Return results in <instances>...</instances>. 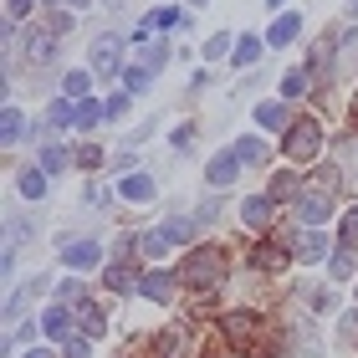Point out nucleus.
<instances>
[{
    "instance_id": "1",
    "label": "nucleus",
    "mask_w": 358,
    "mask_h": 358,
    "mask_svg": "<svg viewBox=\"0 0 358 358\" xmlns=\"http://www.w3.org/2000/svg\"><path fill=\"white\" fill-rule=\"evenodd\" d=\"M282 154L292 159V164H313V159L322 154V123L317 118H297L287 128V138H282Z\"/></svg>"
},
{
    "instance_id": "2",
    "label": "nucleus",
    "mask_w": 358,
    "mask_h": 358,
    "mask_svg": "<svg viewBox=\"0 0 358 358\" xmlns=\"http://www.w3.org/2000/svg\"><path fill=\"white\" fill-rule=\"evenodd\" d=\"M185 276L189 287H215L220 276H225V251L220 246H200V251H189V262H185Z\"/></svg>"
},
{
    "instance_id": "3",
    "label": "nucleus",
    "mask_w": 358,
    "mask_h": 358,
    "mask_svg": "<svg viewBox=\"0 0 358 358\" xmlns=\"http://www.w3.org/2000/svg\"><path fill=\"white\" fill-rule=\"evenodd\" d=\"M333 215V189H322V185H307L297 194V220L302 225H328Z\"/></svg>"
},
{
    "instance_id": "4",
    "label": "nucleus",
    "mask_w": 358,
    "mask_h": 358,
    "mask_svg": "<svg viewBox=\"0 0 358 358\" xmlns=\"http://www.w3.org/2000/svg\"><path fill=\"white\" fill-rule=\"evenodd\" d=\"M256 328H262V322H256V313H225V338H231V343L266 353V343L256 338Z\"/></svg>"
},
{
    "instance_id": "5",
    "label": "nucleus",
    "mask_w": 358,
    "mask_h": 358,
    "mask_svg": "<svg viewBox=\"0 0 358 358\" xmlns=\"http://www.w3.org/2000/svg\"><path fill=\"white\" fill-rule=\"evenodd\" d=\"M123 36H97L92 46V72H103V77H118V62H123Z\"/></svg>"
},
{
    "instance_id": "6",
    "label": "nucleus",
    "mask_w": 358,
    "mask_h": 358,
    "mask_svg": "<svg viewBox=\"0 0 358 358\" xmlns=\"http://www.w3.org/2000/svg\"><path fill=\"white\" fill-rule=\"evenodd\" d=\"M292 262V251L282 246V241H256V246H251V266L256 271H282Z\"/></svg>"
},
{
    "instance_id": "7",
    "label": "nucleus",
    "mask_w": 358,
    "mask_h": 358,
    "mask_svg": "<svg viewBox=\"0 0 358 358\" xmlns=\"http://www.w3.org/2000/svg\"><path fill=\"white\" fill-rule=\"evenodd\" d=\"M297 262H322V256H333V241L317 231V225H307V236H297V246H292Z\"/></svg>"
},
{
    "instance_id": "8",
    "label": "nucleus",
    "mask_w": 358,
    "mask_h": 358,
    "mask_svg": "<svg viewBox=\"0 0 358 358\" xmlns=\"http://www.w3.org/2000/svg\"><path fill=\"white\" fill-rule=\"evenodd\" d=\"M62 262L77 266V271H92L97 262H103V251H97L92 241H67V246H62Z\"/></svg>"
},
{
    "instance_id": "9",
    "label": "nucleus",
    "mask_w": 358,
    "mask_h": 358,
    "mask_svg": "<svg viewBox=\"0 0 358 358\" xmlns=\"http://www.w3.org/2000/svg\"><path fill=\"white\" fill-rule=\"evenodd\" d=\"M138 292H143L149 302H169V292H174V276H169L164 266H154V271H143V276H138Z\"/></svg>"
},
{
    "instance_id": "10",
    "label": "nucleus",
    "mask_w": 358,
    "mask_h": 358,
    "mask_svg": "<svg viewBox=\"0 0 358 358\" xmlns=\"http://www.w3.org/2000/svg\"><path fill=\"white\" fill-rule=\"evenodd\" d=\"M241 164H246V159H241L236 149H231V154H215V159L205 164V179H210V185H231V179L241 174Z\"/></svg>"
},
{
    "instance_id": "11",
    "label": "nucleus",
    "mask_w": 358,
    "mask_h": 358,
    "mask_svg": "<svg viewBox=\"0 0 358 358\" xmlns=\"http://www.w3.org/2000/svg\"><path fill=\"white\" fill-rule=\"evenodd\" d=\"M271 215H276V200H271V194H251V200L241 205V220H246L251 231H262V225H271Z\"/></svg>"
},
{
    "instance_id": "12",
    "label": "nucleus",
    "mask_w": 358,
    "mask_h": 358,
    "mask_svg": "<svg viewBox=\"0 0 358 358\" xmlns=\"http://www.w3.org/2000/svg\"><path fill=\"white\" fill-rule=\"evenodd\" d=\"M118 194L134 200V205H143V200H154V179L149 174H128V179H118Z\"/></svg>"
},
{
    "instance_id": "13",
    "label": "nucleus",
    "mask_w": 358,
    "mask_h": 358,
    "mask_svg": "<svg viewBox=\"0 0 358 358\" xmlns=\"http://www.w3.org/2000/svg\"><path fill=\"white\" fill-rule=\"evenodd\" d=\"M41 328L67 343V338H72V313H67V307H46V313H41Z\"/></svg>"
},
{
    "instance_id": "14",
    "label": "nucleus",
    "mask_w": 358,
    "mask_h": 358,
    "mask_svg": "<svg viewBox=\"0 0 358 358\" xmlns=\"http://www.w3.org/2000/svg\"><path fill=\"white\" fill-rule=\"evenodd\" d=\"M297 31H302V21H297V15H276V21H271V31H266V41L271 46H287V41H297Z\"/></svg>"
},
{
    "instance_id": "15",
    "label": "nucleus",
    "mask_w": 358,
    "mask_h": 358,
    "mask_svg": "<svg viewBox=\"0 0 358 358\" xmlns=\"http://www.w3.org/2000/svg\"><path fill=\"white\" fill-rule=\"evenodd\" d=\"M256 123H262V128H292L297 118L287 113V103H262V108H256Z\"/></svg>"
},
{
    "instance_id": "16",
    "label": "nucleus",
    "mask_w": 358,
    "mask_h": 358,
    "mask_svg": "<svg viewBox=\"0 0 358 358\" xmlns=\"http://www.w3.org/2000/svg\"><path fill=\"white\" fill-rule=\"evenodd\" d=\"M138 57H143L138 67H149V72H154V67H164V62H169V46H164V41H154V36H138Z\"/></svg>"
},
{
    "instance_id": "17",
    "label": "nucleus",
    "mask_w": 358,
    "mask_h": 358,
    "mask_svg": "<svg viewBox=\"0 0 358 358\" xmlns=\"http://www.w3.org/2000/svg\"><path fill=\"white\" fill-rule=\"evenodd\" d=\"M328 271L338 276V282H348V276L358 271V256H353V246H338V251L328 256Z\"/></svg>"
},
{
    "instance_id": "18",
    "label": "nucleus",
    "mask_w": 358,
    "mask_h": 358,
    "mask_svg": "<svg viewBox=\"0 0 358 358\" xmlns=\"http://www.w3.org/2000/svg\"><path fill=\"white\" fill-rule=\"evenodd\" d=\"M46 123H52V128H67V123H77V103H72V97H57V103L46 108Z\"/></svg>"
},
{
    "instance_id": "19",
    "label": "nucleus",
    "mask_w": 358,
    "mask_h": 358,
    "mask_svg": "<svg viewBox=\"0 0 358 358\" xmlns=\"http://www.w3.org/2000/svg\"><path fill=\"white\" fill-rule=\"evenodd\" d=\"M36 292H46V276H36V282H31L26 292H15V297L6 302V322H15V317H21V307H26L31 297H36Z\"/></svg>"
},
{
    "instance_id": "20",
    "label": "nucleus",
    "mask_w": 358,
    "mask_h": 358,
    "mask_svg": "<svg viewBox=\"0 0 358 358\" xmlns=\"http://www.w3.org/2000/svg\"><path fill=\"white\" fill-rule=\"evenodd\" d=\"M52 36H57V31H46V36H41V31H31V41H26V57H31V62H46V57L57 52V41H52Z\"/></svg>"
},
{
    "instance_id": "21",
    "label": "nucleus",
    "mask_w": 358,
    "mask_h": 358,
    "mask_svg": "<svg viewBox=\"0 0 358 358\" xmlns=\"http://www.w3.org/2000/svg\"><path fill=\"white\" fill-rule=\"evenodd\" d=\"M21 194L26 200H46V169H26L21 174Z\"/></svg>"
},
{
    "instance_id": "22",
    "label": "nucleus",
    "mask_w": 358,
    "mask_h": 358,
    "mask_svg": "<svg viewBox=\"0 0 358 358\" xmlns=\"http://www.w3.org/2000/svg\"><path fill=\"white\" fill-rule=\"evenodd\" d=\"M77 307H83V333H87V338H103V333H108V317L97 313L92 302H77Z\"/></svg>"
},
{
    "instance_id": "23",
    "label": "nucleus",
    "mask_w": 358,
    "mask_h": 358,
    "mask_svg": "<svg viewBox=\"0 0 358 358\" xmlns=\"http://www.w3.org/2000/svg\"><path fill=\"white\" fill-rule=\"evenodd\" d=\"M97 118H108V103H92V97H83V103H77V128H92Z\"/></svg>"
},
{
    "instance_id": "24",
    "label": "nucleus",
    "mask_w": 358,
    "mask_h": 358,
    "mask_svg": "<svg viewBox=\"0 0 358 358\" xmlns=\"http://www.w3.org/2000/svg\"><path fill=\"white\" fill-rule=\"evenodd\" d=\"M108 287H113V292H134V287H138V276L128 271L123 262H113V266H108Z\"/></svg>"
},
{
    "instance_id": "25",
    "label": "nucleus",
    "mask_w": 358,
    "mask_h": 358,
    "mask_svg": "<svg viewBox=\"0 0 358 358\" xmlns=\"http://www.w3.org/2000/svg\"><path fill=\"white\" fill-rule=\"evenodd\" d=\"M231 57H236V67H251V62H256V57H262V41H256V36H241Z\"/></svg>"
},
{
    "instance_id": "26",
    "label": "nucleus",
    "mask_w": 358,
    "mask_h": 358,
    "mask_svg": "<svg viewBox=\"0 0 358 358\" xmlns=\"http://www.w3.org/2000/svg\"><path fill=\"white\" fill-rule=\"evenodd\" d=\"M169 246H174V241H169L164 231H149V236H143V241H138V251H143V256H154V262H159V256H164Z\"/></svg>"
},
{
    "instance_id": "27",
    "label": "nucleus",
    "mask_w": 358,
    "mask_h": 358,
    "mask_svg": "<svg viewBox=\"0 0 358 358\" xmlns=\"http://www.w3.org/2000/svg\"><path fill=\"white\" fill-rule=\"evenodd\" d=\"M159 231H164V236L174 241V246H185V241H194V220H164Z\"/></svg>"
},
{
    "instance_id": "28",
    "label": "nucleus",
    "mask_w": 358,
    "mask_h": 358,
    "mask_svg": "<svg viewBox=\"0 0 358 358\" xmlns=\"http://www.w3.org/2000/svg\"><path fill=\"white\" fill-rule=\"evenodd\" d=\"M41 169H46V174H62V169H67V149L46 143V149H41Z\"/></svg>"
},
{
    "instance_id": "29",
    "label": "nucleus",
    "mask_w": 358,
    "mask_h": 358,
    "mask_svg": "<svg viewBox=\"0 0 358 358\" xmlns=\"http://www.w3.org/2000/svg\"><path fill=\"white\" fill-rule=\"evenodd\" d=\"M236 154L246 159V164H262V159H266V143H262V138H241V143H236Z\"/></svg>"
},
{
    "instance_id": "30",
    "label": "nucleus",
    "mask_w": 358,
    "mask_h": 358,
    "mask_svg": "<svg viewBox=\"0 0 358 358\" xmlns=\"http://www.w3.org/2000/svg\"><path fill=\"white\" fill-rule=\"evenodd\" d=\"M297 189H302V185H297V174H276V179H271V200H292Z\"/></svg>"
},
{
    "instance_id": "31",
    "label": "nucleus",
    "mask_w": 358,
    "mask_h": 358,
    "mask_svg": "<svg viewBox=\"0 0 358 358\" xmlns=\"http://www.w3.org/2000/svg\"><path fill=\"white\" fill-rule=\"evenodd\" d=\"M149 83H154V77H149V67H128V72H123V92H143Z\"/></svg>"
},
{
    "instance_id": "32",
    "label": "nucleus",
    "mask_w": 358,
    "mask_h": 358,
    "mask_svg": "<svg viewBox=\"0 0 358 358\" xmlns=\"http://www.w3.org/2000/svg\"><path fill=\"white\" fill-rule=\"evenodd\" d=\"M164 26H179V10H149L143 15V31H164Z\"/></svg>"
},
{
    "instance_id": "33",
    "label": "nucleus",
    "mask_w": 358,
    "mask_h": 358,
    "mask_svg": "<svg viewBox=\"0 0 358 358\" xmlns=\"http://www.w3.org/2000/svg\"><path fill=\"white\" fill-rule=\"evenodd\" d=\"M87 87H92V72H67V97H77V103H83Z\"/></svg>"
},
{
    "instance_id": "34",
    "label": "nucleus",
    "mask_w": 358,
    "mask_h": 358,
    "mask_svg": "<svg viewBox=\"0 0 358 358\" xmlns=\"http://www.w3.org/2000/svg\"><path fill=\"white\" fill-rule=\"evenodd\" d=\"M62 358H92V338H67V353H62Z\"/></svg>"
},
{
    "instance_id": "35",
    "label": "nucleus",
    "mask_w": 358,
    "mask_h": 358,
    "mask_svg": "<svg viewBox=\"0 0 358 358\" xmlns=\"http://www.w3.org/2000/svg\"><path fill=\"white\" fill-rule=\"evenodd\" d=\"M128 108H134V92H113L108 97V118H123Z\"/></svg>"
},
{
    "instance_id": "36",
    "label": "nucleus",
    "mask_w": 358,
    "mask_h": 358,
    "mask_svg": "<svg viewBox=\"0 0 358 358\" xmlns=\"http://www.w3.org/2000/svg\"><path fill=\"white\" fill-rule=\"evenodd\" d=\"M307 92V72H287V83H282V97H302Z\"/></svg>"
},
{
    "instance_id": "37",
    "label": "nucleus",
    "mask_w": 358,
    "mask_h": 358,
    "mask_svg": "<svg viewBox=\"0 0 358 358\" xmlns=\"http://www.w3.org/2000/svg\"><path fill=\"white\" fill-rule=\"evenodd\" d=\"M21 113H15V108H6V128H0V134H6V143H15V138H21Z\"/></svg>"
},
{
    "instance_id": "38",
    "label": "nucleus",
    "mask_w": 358,
    "mask_h": 358,
    "mask_svg": "<svg viewBox=\"0 0 358 358\" xmlns=\"http://www.w3.org/2000/svg\"><path fill=\"white\" fill-rule=\"evenodd\" d=\"M225 52H236V46H231V36H225V31H220V36H210V41H205V57H225Z\"/></svg>"
},
{
    "instance_id": "39",
    "label": "nucleus",
    "mask_w": 358,
    "mask_h": 358,
    "mask_svg": "<svg viewBox=\"0 0 358 358\" xmlns=\"http://www.w3.org/2000/svg\"><path fill=\"white\" fill-rule=\"evenodd\" d=\"M77 164H83V169H97V164H103V149H92V143H87V149H77Z\"/></svg>"
},
{
    "instance_id": "40",
    "label": "nucleus",
    "mask_w": 358,
    "mask_h": 358,
    "mask_svg": "<svg viewBox=\"0 0 358 358\" xmlns=\"http://www.w3.org/2000/svg\"><path fill=\"white\" fill-rule=\"evenodd\" d=\"M343 246H358V210L343 215Z\"/></svg>"
},
{
    "instance_id": "41",
    "label": "nucleus",
    "mask_w": 358,
    "mask_h": 358,
    "mask_svg": "<svg viewBox=\"0 0 358 358\" xmlns=\"http://www.w3.org/2000/svg\"><path fill=\"white\" fill-rule=\"evenodd\" d=\"M62 302H83V282H62Z\"/></svg>"
},
{
    "instance_id": "42",
    "label": "nucleus",
    "mask_w": 358,
    "mask_h": 358,
    "mask_svg": "<svg viewBox=\"0 0 358 358\" xmlns=\"http://www.w3.org/2000/svg\"><path fill=\"white\" fill-rule=\"evenodd\" d=\"M26 10H31V0H10V21H21Z\"/></svg>"
},
{
    "instance_id": "43",
    "label": "nucleus",
    "mask_w": 358,
    "mask_h": 358,
    "mask_svg": "<svg viewBox=\"0 0 358 358\" xmlns=\"http://www.w3.org/2000/svg\"><path fill=\"white\" fill-rule=\"evenodd\" d=\"M343 338H358V313H348V317H343Z\"/></svg>"
},
{
    "instance_id": "44",
    "label": "nucleus",
    "mask_w": 358,
    "mask_h": 358,
    "mask_svg": "<svg viewBox=\"0 0 358 358\" xmlns=\"http://www.w3.org/2000/svg\"><path fill=\"white\" fill-rule=\"evenodd\" d=\"M26 358H52V353H46V348H31V353H26Z\"/></svg>"
},
{
    "instance_id": "45",
    "label": "nucleus",
    "mask_w": 358,
    "mask_h": 358,
    "mask_svg": "<svg viewBox=\"0 0 358 358\" xmlns=\"http://www.w3.org/2000/svg\"><path fill=\"white\" fill-rule=\"evenodd\" d=\"M189 6H205V0H189Z\"/></svg>"
},
{
    "instance_id": "46",
    "label": "nucleus",
    "mask_w": 358,
    "mask_h": 358,
    "mask_svg": "<svg viewBox=\"0 0 358 358\" xmlns=\"http://www.w3.org/2000/svg\"><path fill=\"white\" fill-rule=\"evenodd\" d=\"M271 6H282V0H271Z\"/></svg>"
}]
</instances>
